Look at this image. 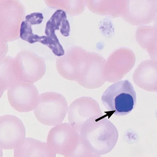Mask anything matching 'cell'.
<instances>
[{"label": "cell", "instance_id": "obj_1", "mask_svg": "<svg viewBox=\"0 0 157 157\" xmlns=\"http://www.w3.org/2000/svg\"><path fill=\"white\" fill-rule=\"evenodd\" d=\"M47 143L55 153L65 157H86L91 154L83 145L80 133L69 123L61 124L52 128Z\"/></svg>", "mask_w": 157, "mask_h": 157}, {"label": "cell", "instance_id": "obj_2", "mask_svg": "<svg viewBox=\"0 0 157 157\" xmlns=\"http://www.w3.org/2000/svg\"><path fill=\"white\" fill-rule=\"evenodd\" d=\"M96 120H91L84 125L80 133L81 140L91 154H105L113 146L114 127L106 119Z\"/></svg>", "mask_w": 157, "mask_h": 157}, {"label": "cell", "instance_id": "obj_3", "mask_svg": "<svg viewBox=\"0 0 157 157\" xmlns=\"http://www.w3.org/2000/svg\"><path fill=\"white\" fill-rule=\"evenodd\" d=\"M103 105L112 114L123 116L134 108L136 93L132 84L128 80L117 82L109 87L103 94Z\"/></svg>", "mask_w": 157, "mask_h": 157}, {"label": "cell", "instance_id": "obj_4", "mask_svg": "<svg viewBox=\"0 0 157 157\" xmlns=\"http://www.w3.org/2000/svg\"><path fill=\"white\" fill-rule=\"evenodd\" d=\"M65 98L56 92H46L39 96L38 102L34 110L37 120L49 126L61 124L68 112Z\"/></svg>", "mask_w": 157, "mask_h": 157}, {"label": "cell", "instance_id": "obj_5", "mask_svg": "<svg viewBox=\"0 0 157 157\" xmlns=\"http://www.w3.org/2000/svg\"><path fill=\"white\" fill-rule=\"evenodd\" d=\"M38 90L33 83L19 81L7 91L8 98L11 106L21 113L28 112L35 109L38 102Z\"/></svg>", "mask_w": 157, "mask_h": 157}, {"label": "cell", "instance_id": "obj_6", "mask_svg": "<svg viewBox=\"0 0 157 157\" xmlns=\"http://www.w3.org/2000/svg\"><path fill=\"white\" fill-rule=\"evenodd\" d=\"M25 129L21 121L17 116L4 115L0 117L1 149H14L25 138Z\"/></svg>", "mask_w": 157, "mask_h": 157}, {"label": "cell", "instance_id": "obj_7", "mask_svg": "<svg viewBox=\"0 0 157 157\" xmlns=\"http://www.w3.org/2000/svg\"><path fill=\"white\" fill-rule=\"evenodd\" d=\"M95 102L87 97L75 100L68 109V120L71 126L80 133L84 125L89 121L97 120L101 113Z\"/></svg>", "mask_w": 157, "mask_h": 157}, {"label": "cell", "instance_id": "obj_8", "mask_svg": "<svg viewBox=\"0 0 157 157\" xmlns=\"http://www.w3.org/2000/svg\"><path fill=\"white\" fill-rule=\"evenodd\" d=\"M157 12V1H126L122 17L130 24L141 26L154 21Z\"/></svg>", "mask_w": 157, "mask_h": 157}, {"label": "cell", "instance_id": "obj_9", "mask_svg": "<svg viewBox=\"0 0 157 157\" xmlns=\"http://www.w3.org/2000/svg\"><path fill=\"white\" fill-rule=\"evenodd\" d=\"M22 55L19 57V67L14 71L18 81L34 83L43 77L45 70L43 62L33 56Z\"/></svg>", "mask_w": 157, "mask_h": 157}, {"label": "cell", "instance_id": "obj_10", "mask_svg": "<svg viewBox=\"0 0 157 157\" xmlns=\"http://www.w3.org/2000/svg\"><path fill=\"white\" fill-rule=\"evenodd\" d=\"M56 154L49 148L47 143L31 138H25L14 149V156L56 157Z\"/></svg>", "mask_w": 157, "mask_h": 157}, {"label": "cell", "instance_id": "obj_11", "mask_svg": "<svg viewBox=\"0 0 157 157\" xmlns=\"http://www.w3.org/2000/svg\"><path fill=\"white\" fill-rule=\"evenodd\" d=\"M90 8L101 14H109L114 17L122 16L126 1L89 2Z\"/></svg>", "mask_w": 157, "mask_h": 157}, {"label": "cell", "instance_id": "obj_12", "mask_svg": "<svg viewBox=\"0 0 157 157\" xmlns=\"http://www.w3.org/2000/svg\"><path fill=\"white\" fill-rule=\"evenodd\" d=\"M157 25L143 26L138 28L136 33L137 41L141 46L149 51L157 46Z\"/></svg>", "mask_w": 157, "mask_h": 157}, {"label": "cell", "instance_id": "obj_13", "mask_svg": "<svg viewBox=\"0 0 157 157\" xmlns=\"http://www.w3.org/2000/svg\"><path fill=\"white\" fill-rule=\"evenodd\" d=\"M20 36L23 40L30 44L40 42L41 38V36L33 33L32 25L25 21H23L21 23Z\"/></svg>", "mask_w": 157, "mask_h": 157}, {"label": "cell", "instance_id": "obj_14", "mask_svg": "<svg viewBox=\"0 0 157 157\" xmlns=\"http://www.w3.org/2000/svg\"><path fill=\"white\" fill-rule=\"evenodd\" d=\"M44 19L43 15L41 13L34 12L26 16L25 21L31 25L41 24Z\"/></svg>", "mask_w": 157, "mask_h": 157}]
</instances>
